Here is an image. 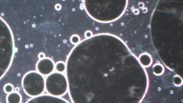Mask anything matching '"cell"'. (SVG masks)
I'll use <instances>...</instances> for the list:
<instances>
[{
  "mask_svg": "<svg viewBox=\"0 0 183 103\" xmlns=\"http://www.w3.org/2000/svg\"><path fill=\"white\" fill-rule=\"evenodd\" d=\"M22 86L24 92L29 96L37 97L45 91V79L38 72H29L23 78Z\"/></svg>",
  "mask_w": 183,
  "mask_h": 103,
  "instance_id": "obj_1",
  "label": "cell"
},
{
  "mask_svg": "<svg viewBox=\"0 0 183 103\" xmlns=\"http://www.w3.org/2000/svg\"><path fill=\"white\" fill-rule=\"evenodd\" d=\"M45 90L49 95L54 96L61 97L66 95L68 91L66 76L61 73H52L46 79Z\"/></svg>",
  "mask_w": 183,
  "mask_h": 103,
  "instance_id": "obj_2",
  "label": "cell"
},
{
  "mask_svg": "<svg viewBox=\"0 0 183 103\" xmlns=\"http://www.w3.org/2000/svg\"><path fill=\"white\" fill-rule=\"evenodd\" d=\"M36 68L38 73L42 75L48 76L52 74L55 69L53 61L50 58H45L38 62Z\"/></svg>",
  "mask_w": 183,
  "mask_h": 103,
  "instance_id": "obj_3",
  "label": "cell"
},
{
  "mask_svg": "<svg viewBox=\"0 0 183 103\" xmlns=\"http://www.w3.org/2000/svg\"><path fill=\"white\" fill-rule=\"evenodd\" d=\"M25 103H70L61 97L44 94L30 99Z\"/></svg>",
  "mask_w": 183,
  "mask_h": 103,
  "instance_id": "obj_4",
  "label": "cell"
},
{
  "mask_svg": "<svg viewBox=\"0 0 183 103\" xmlns=\"http://www.w3.org/2000/svg\"><path fill=\"white\" fill-rule=\"evenodd\" d=\"M6 100L7 103H21L22 97L18 92H13L8 94Z\"/></svg>",
  "mask_w": 183,
  "mask_h": 103,
  "instance_id": "obj_5",
  "label": "cell"
},
{
  "mask_svg": "<svg viewBox=\"0 0 183 103\" xmlns=\"http://www.w3.org/2000/svg\"><path fill=\"white\" fill-rule=\"evenodd\" d=\"M66 65L62 61L57 62L55 65V69L57 72L59 73L64 72L66 70Z\"/></svg>",
  "mask_w": 183,
  "mask_h": 103,
  "instance_id": "obj_6",
  "label": "cell"
},
{
  "mask_svg": "<svg viewBox=\"0 0 183 103\" xmlns=\"http://www.w3.org/2000/svg\"><path fill=\"white\" fill-rule=\"evenodd\" d=\"M3 90L6 93L9 94L14 92L15 88L13 85L11 83H7L4 85Z\"/></svg>",
  "mask_w": 183,
  "mask_h": 103,
  "instance_id": "obj_7",
  "label": "cell"
},
{
  "mask_svg": "<svg viewBox=\"0 0 183 103\" xmlns=\"http://www.w3.org/2000/svg\"><path fill=\"white\" fill-rule=\"evenodd\" d=\"M80 38L79 35H72L70 38V41L71 43L74 45H75L80 42Z\"/></svg>",
  "mask_w": 183,
  "mask_h": 103,
  "instance_id": "obj_8",
  "label": "cell"
},
{
  "mask_svg": "<svg viewBox=\"0 0 183 103\" xmlns=\"http://www.w3.org/2000/svg\"><path fill=\"white\" fill-rule=\"evenodd\" d=\"M93 35L92 32L90 31H88L85 32L84 33V36L88 38H91L93 36Z\"/></svg>",
  "mask_w": 183,
  "mask_h": 103,
  "instance_id": "obj_9",
  "label": "cell"
},
{
  "mask_svg": "<svg viewBox=\"0 0 183 103\" xmlns=\"http://www.w3.org/2000/svg\"><path fill=\"white\" fill-rule=\"evenodd\" d=\"M39 58H40V59H43V58H45V54H43V53H40V54L38 56Z\"/></svg>",
  "mask_w": 183,
  "mask_h": 103,
  "instance_id": "obj_10",
  "label": "cell"
},
{
  "mask_svg": "<svg viewBox=\"0 0 183 103\" xmlns=\"http://www.w3.org/2000/svg\"><path fill=\"white\" fill-rule=\"evenodd\" d=\"M56 9L57 10H61V6L59 4L56 5L55 7Z\"/></svg>",
  "mask_w": 183,
  "mask_h": 103,
  "instance_id": "obj_11",
  "label": "cell"
},
{
  "mask_svg": "<svg viewBox=\"0 0 183 103\" xmlns=\"http://www.w3.org/2000/svg\"><path fill=\"white\" fill-rule=\"evenodd\" d=\"M15 92H18L20 91V89L18 87H17L15 89Z\"/></svg>",
  "mask_w": 183,
  "mask_h": 103,
  "instance_id": "obj_12",
  "label": "cell"
},
{
  "mask_svg": "<svg viewBox=\"0 0 183 103\" xmlns=\"http://www.w3.org/2000/svg\"><path fill=\"white\" fill-rule=\"evenodd\" d=\"M0 103H1V102H0Z\"/></svg>",
  "mask_w": 183,
  "mask_h": 103,
  "instance_id": "obj_13",
  "label": "cell"
}]
</instances>
